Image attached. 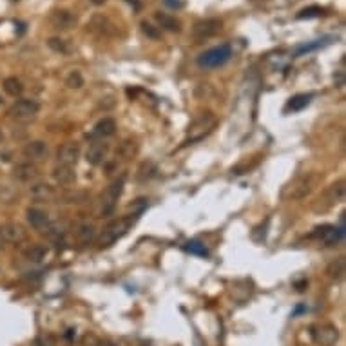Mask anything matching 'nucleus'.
<instances>
[{"label":"nucleus","mask_w":346,"mask_h":346,"mask_svg":"<svg viewBox=\"0 0 346 346\" xmlns=\"http://www.w3.org/2000/svg\"><path fill=\"white\" fill-rule=\"evenodd\" d=\"M131 218H120V220L111 221L109 225L105 227L104 231L100 232V236L96 237V243H98L100 248H107L111 247L113 243H116L120 239L131 227Z\"/></svg>","instance_id":"f257e3e1"},{"label":"nucleus","mask_w":346,"mask_h":346,"mask_svg":"<svg viewBox=\"0 0 346 346\" xmlns=\"http://www.w3.org/2000/svg\"><path fill=\"white\" fill-rule=\"evenodd\" d=\"M232 57V48L229 44H221L216 48H210L209 51L201 53L198 57V65L205 69H214L220 67Z\"/></svg>","instance_id":"f03ea898"},{"label":"nucleus","mask_w":346,"mask_h":346,"mask_svg":"<svg viewBox=\"0 0 346 346\" xmlns=\"http://www.w3.org/2000/svg\"><path fill=\"white\" fill-rule=\"evenodd\" d=\"M343 198H345V181L339 179L337 183L330 185V187L319 196L317 203L314 205V210H317V212H319V210L321 212H325V210L332 209V207L337 205L339 201H343Z\"/></svg>","instance_id":"7ed1b4c3"},{"label":"nucleus","mask_w":346,"mask_h":346,"mask_svg":"<svg viewBox=\"0 0 346 346\" xmlns=\"http://www.w3.org/2000/svg\"><path fill=\"white\" fill-rule=\"evenodd\" d=\"M38 113V104L33 100H18L11 105L7 115L16 121H29L33 120Z\"/></svg>","instance_id":"20e7f679"},{"label":"nucleus","mask_w":346,"mask_h":346,"mask_svg":"<svg viewBox=\"0 0 346 346\" xmlns=\"http://www.w3.org/2000/svg\"><path fill=\"white\" fill-rule=\"evenodd\" d=\"M121 189H123V178L116 179V181H113V183L107 187L105 194L102 196V207H100V212H102V214H109L111 210L115 209V203H116V199L120 198Z\"/></svg>","instance_id":"39448f33"},{"label":"nucleus","mask_w":346,"mask_h":346,"mask_svg":"<svg viewBox=\"0 0 346 346\" xmlns=\"http://www.w3.org/2000/svg\"><path fill=\"white\" fill-rule=\"evenodd\" d=\"M310 185H312L310 178H306V176H299V178H295L294 181L283 190V198H287V199L304 198V196L310 192Z\"/></svg>","instance_id":"423d86ee"},{"label":"nucleus","mask_w":346,"mask_h":346,"mask_svg":"<svg viewBox=\"0 0 346 346\" xmlns=\"http://www.w3.org/2000/svg\"><path fill=\"white\" fill-rule=\"evenodd\" d=\"M80 156V147L78 143H65L62 147L58 149V165H67V167H73L74 163L78 162Z\"/></svg>","instance_id":"0eeeda50"},{"label":"nucleus","mask_w":346,"mask_h":346,"mask_svg":"<svg viewBox=\"0 0 346 346\" xmlns=\"http://www.w3.org/2000/svg\"><path fill=\"white\" fill-rule=\"evenodd\" d=\"M314 339L319 345L323 346H334L337 343V337H339V334H337V328H334L332 325H321L317 326V328H314Z\"/></svg>","instance_id":"6e6552de"},{"label":"nucleus","mask_w":346,"mask_h":346,"mask_svg":"<svg viewBox=\"0 0 346 346\" xmlns=\"http://www.w3.org/2000/svg\"><path fill=\"white\" fill-rule=\"evenodd\" d=\"M26 237V231L16 223H5L0 227V239L4 243H20Z\"/></svg>","instance_id":"1a4fd4ad"},{"label":"nucleus","mask_w":346,"mask_h":346,"mask_svg":"<svg viewBox=\"0 0 346 346\" xmlns=\"http://www.w3.org/2000/svg\"><path fill=\"white\" fill-rule=\"evenodd\" d=\"M51 24L57 27V29H71V27L76 24V16H74L71 11H65V9L55 11L51 15Z\"/></svg>","instance_id":"9d476101"},{"label":"nucleus","mask_w":346,"mask_h":346,"mask_svg":"<svg viewBox=\"0 0 346 346\" xmlns=\"http://www.w3.org/2000/svg\"><path fill=\"white\" fill-rule=\"evenodd\" d=\"M27 221H29V225L35 229V231H42L46 232L48 231V227L51 225V221H49V216L46 212L38 209H29L27 210Z\"/></svg>","instance_id":"9b49d317"},{"label":"nucleus","mask_w":346,"mask_h":346,"mask_svg":"<svg viewBox=\"0 0 346 346\" xmlns=\"http://www.w3.org/2000/svg\"><path fill=\"white\" fill-rule=\"evenodd\" d=\"M221 29V22L220 20H216V18H209V20H203V22H199V24H196V37L198 38H209L212 37L214 33H218Z\"/></svg>","instance_id":"f8f14e48"},{"label":"nucleus","mask_w":346,"mask_h":346,"mask_svg":"<svg viewBox=\"0 0 346 346\" xmlns=\"http://www.w3.org/2000/svg\"><path fill=\"white\" fill-rule=\"evenodd\" d=\"M105 156H107V143L104 142L93 143L87 151V162L93 163V165H100L105 160Z\"/></svg>","instance_id":"ddd939ff"},{"label":"nucleus","mask_w":346,"mask_h":346,"mask_svg":"<svg viewBox=\"0 0 346 346\" xmlns=\"http://www.w3.org/2000/svg\"><path fill=\"white\" fill-rule=\"evenodd\" d=\"M48 154V147L44 142H31L24 147V156L29 160H42Z\"/></svg>","instance_id":"4468645a"},{"label":"nucleus","mask_w":346,"mask_h":346,"mask_svg":"<svg viewBox=\"0 0 346 346\" xmlns=\"http://www.w3.org/2000/svg\"><path fill=\"white\" fill-rule=\"evenodd\" d=\"M53 178L57 179V183H60V185L73 183V181H74L73 167H67V165H58V167L53 171Z\"/></svg>","instance_id":"2eb2a0df"},{"label":"nucleus","mask_w":346,"mask_h":346,"mask_svg":"<svg viewBox=\"0 0 346 346\" xmlns=\"http://www.w3.org/2000/svg\"><path fill=\"white\" fill-rule=\"evenodd\" d=\"M31 196L38 201H51L55 198V189L46 183H37L31 187Z\"/></svg>","instance_id":"dca6fc26"},{"label":"nucleus","mask_w":346,"mask_h":346,"mask_svg":"<svg viewBox=\"0 0 346 346\" xmlns=\"http://www.w3.org/2000/svg\"><path fill=\"white\" fill-rule=\"evenodd\" d=\"M116 132V121L113 118H104V120H100L95 127V134L100 138H107V136H113Z\"/></svg>","instance_id":"f3484780"},{"label":"nucleus","mask_w":346,"mask_h":346,"mask_svg":"<svg viewBox=\"0 0 346 346\" xmlns=\"http://www.w3.org/2000/svg\"><path fill=\"white\" fill-rule=\"evenodd\" d=\"M13 173H15V178L20 181H31L37 176V169L33 167L31 163H20V165H16Z\"/></svg>","instance_id":"a211bd4d"},{"label":"nucleus","mask_w":346,"mask_h":346,"mask_svg":"<svg viewBox=\"0 0 346 346\" xmlns=\"http://www.w3.org/2000/svg\"><path fill=\"white\" fill-rule=\"evenodd\" d=\"M24 256H26L27 261L40 263L42 259H46L48 250H46V247H42V245H33L31 248H27V250L24 252Z\"/></svg>","instance_id":"6ab92c4d"},{"label":"nucleus","mask_w":346,"mask_h":346,"mask_svg":"<svg viewBox=\"0 0 346 346\" xmlns=\"http://www.w3.org/2000/svg\"><path fill=\"white\" fill-rule=\"evenodd\" d=\"M4 91L9 96H20L24 87H22V82L15 76H9V78L4 80Z\"/></svg>","instance_id":"aec40b11"},{"label":"nucleus","mask_w":346,"mask_h":346,"mask_svg":"<svg viewBox=\"0 0 346 346\" xmlns=\"http://www.w3.org/2000/svg\"><path fill=\"white\" fill-rule=\"evenodd\" d=\"M76 237H78L82 243H87L95 237V227L91 223H82V225L76 227Z\"/></svg>","instance_id":"412c9836"},{"label":"nucleus","mask_w":346,"mask_h":346,"mask_svg":"<svg viewBox=\"0 0 346 346\" xmlns=\"http://www.w3.org/2000/svg\"><path fill=\"white\" fill-rule=\"evenodd\" d=\"M310 98H312V95H297V96H294V98H290L288 105H287V109H288V111L304 109V107L310 104Z\"/></svg>","instance_id":"4be33fe9"},{"label":"nucleus","mask_w":346,"mask_h":346,"mask_svg":"<svg viewBox=\"0 0 346 346\" xmlns=\"http://www.w3.org/2000/svg\"><path fill=\"white\" fill-rule=\"evenodd\" d=\"M156 20L160 22V26L169 29V31H179V22L176 18L169 15H163V13H156Z\"/></svg>","instance_id":"5701e85b"},{"label":"nucleus","mask_w":346,"mask_h":346,"mask_svg":"<svg viewBox=\"0 0 346 346\" xmlns=\"http://www.w3.org/2000/svg\"><path fill=\"white\" fill-rule=\"evenodd\" d=\"M326 40H330V38H323V40H315V42H312V44H303V46H299V48H295L294 55H295V57H301V55H304V53L315 51V49L323 48V46H325V44H326Z\"/></svg>","instance_id":"b1692460"},{"label":"nucleus","mask_w":346,"mask_h":346,"mask_svg":"<svg viewBox=\"0 0 346 346\" xmlns=\"http://www.w3.org/2000/svg\"><path fill=\"white\" fill-rule=\"evenodd\" d=\"M323 7L321 5H310V7H304L297 13V18L299 20H303V18H315V16H321L323 15Z\"/></svg>","instance_id":"393cba45"},{"label":"nucleus","mask_w":346,"mask_h":346,"mask_svg":"<svg viewBox=\"0 0 346 346\" xmlns=\"http://www.w3.org/2000/svg\"><path fill=\"white\" fill-rule=\"evenodd\" d=\"M326 272L330 274L332 278H341L343 274H345V259L339 257V259H336L334 263H330Z\"/></svg>","instance_id":"a878e982"},{"label":"nucleus","mask_w":346,"mask_h":346,"mask_svg":"<svg viewBox=\"0 0 346 346\" xmlns=\"http://www.w3.org/2000/svg\"><path fill=\"white\" fill-rule=\"evenodd\" d=\"M185 250L194 254V256H209V252L205 248V245H201L199 241H189L185 245Z\"/></svg>","instance_id":"bb28decb"},{"label":"nucleus","mask_w":346,"mask_h":346,"mask_svg":"<svg viewBox=\"0 0 346 346\" xmlns=\"http://www.w3.org/2000/svg\"><path fill=\"white\" fill-rule=\"evenodd\" d=\"M82 82H84V80H82L80 73H76V71H74V73L69 74V78H67L69 87H80V85H82Z\"/></svg>","instance_id":"cd10ccee"},{"label":"nucleus","mask_w":346,"mask_h":346,"mask_svg":"<svg viewBox=\"0 0 346 346\" xmlns=\"http://www.w3.org/2000/svg\"><path fill=\"white\" fill-rule=\"evenodd\" d=\"M49 48L55 49V51H58V53L67 51V48L63 46V40H58V38H51V40H49Z\"/></svg>","instance_id":"c85d7f7f"},{"label":"nucleus","mask_w":346,"mask_h":346,"mask_svg":"<svg viewBox=\"0 0 346 346\" xmlns=\"http://www.w3.org/2000/svg\"><path fill=\"white\" fill-rule=\"evenodd\" d=\"M142 27H143V31H145V35H149L151 38H158V37H160V33H158L156 29L151 26V24H147V22H143Z\"/></svg>","instance_id":"c756f323"},{"label":"nucleus","mask_w":346,"mask_h":346,"mask_svg":"<svg viewBox=\"0 0 346 346\" xmlns=\"http://www.w3.org/2000/svg\"><path fill=\"white\" fill-rule=\"evenodd\" d=\"M163 4L171 7V9H179L183 5V0H163Z\"/></svg>","instance_id":"7c9ffc66"},{"label":"nucleus","mask_w":346,"mask_h":346,"mask_svg":"<svg viewBox=\"0 0 346 346\" xmlns=\"http://www.w3.org/2000/svg\"><path fill=\"white\" fill-rule=\"evenodd\" d=\"M91 2H93V4H96V5H102L105 0H91Z\"/></svg>","instance_id":"2f4dec72"},{"label":"nucleus","mask_w":346,"mask_h":346,"mask_svg":"<svg viewBox=\"0 0 346 346\" xmlns=\"http://www.w3.org/2000/svg\"><path fill=\"white\" fill-rule=\"evenodd\" d=\"M4 142V134H2V132H0V143Z\"/></svg>","instance_id":"473e14b6"},{"label":"nucleus","mask_w":346,"mask_h":346,"mask_svg":"<svg viewBox=\"0 0 346 346\" xmlns=\"http://www.w3.org/2000/svg\"><path fill=\"white\" fill-rule=\"evenodd\" d=\"M37 346H38V345H37Z\"/></svg>","instance_id":"72a5a7b5"}]
</instances>
